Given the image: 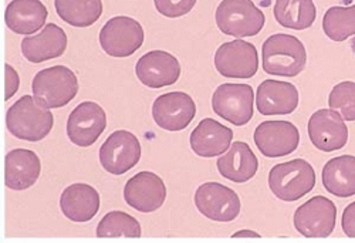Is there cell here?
<instances>
[{
  "instance_id": "6da1fadb",
  "label": "cell",
  "mask_w": 355,
  "mask_h": 243,
  "mask_svg": "<svg viewBox=\"0 0 355 243\" xmlns=\"http://www.w3.org/2000/svg\"><path fill=\"white\" fill-rule=\"evenodd\" d=\"M261 62L263 70L270 76L295 77L307 65V51L297 37L277 33L263 43Z\"/></svg>"
},
{
  "instance_id": "7a4b0ae2",
  "label": "cell",
  "mask_w": 355,
  "mask_h": 243,
  "mask_svg": "<svg viewBox=\"0 0 355 243\" xmlns=\"http://www.w3.org/2000/svg\"><path fill=\"white\" fill-rule=\"evenodd\" d=\"M53 126L51 111L42 107L32 96H23L6 112V127L19 140L42 141L51 133Z\"/></svg>"
},
{
  "instance_id": "3957f363",
  "label": "cell",
  "mask_w": 355,
  "mask_h": 243,
  "mask_svg": "<svg viewBox=\"0 0 355 243\" xmlns=\"http://www.w3.org/2000/svg\"><path fill=\"white\" fill-rule=\"evenodd\" d=\"M33 97L44 108H60L71 103L78 93L76 73L66 66H53L39 72L32 83Z\"/></svg>"
},
{
  "instance_id": "277c9868",
  "label": "cell",
  "mask_w": 355,
  "mask_h": 243,
  "mask_svg": "<svg viewBox=\"0 0 355 243\" xmlns=\"http://www.w3.org/2000/svg\"><path fill=\"white\" fill-rule=\"evenodd\" d=\"M315 171L306 160L295 158L275 165L269 172V187L282 201L295 202L313 191Z\"/></svg>"
},
{
  "instance_id": "5b68a950",
  "label": "cell",
  "mask_w": 355,
  "mask_h": 243,
  "mask_svg": "<svg viewBox=\"0 0 355 243\" xmlns=\"http://www.w3.org/2000/svg\"><path fill=\"white\" fill-rule=\"evenodd\" d=\"M216 24L226 36L253 37L264 27V13L252 0H222L216 9Z\"/></svg>"
},
{
  "instance_id": "8992f818",
  "label": "cell",
  "mask_w": 355,
  "mask_h": 243,
  "mask_svg": "<svg viewBox=\"0 0 355 243\" xmlns=\"http://www.w3.org/2000/svg\"><path fill=\"white\" fill-rule=\"evenodd\" d=\"M212 108L227 123L243 127L253 118V88L249 84L239 83L220 84L212 96Z\"/></svg>"
},
{
  "instance_id": "52a82bcc",
  "label": "cell",
  "mask_w": 355,
  "mask_h": 243,
  "mask_svg": "<svg viewBox=\"0 0 355 243\" xmlns=\"http://www.w3.org/2000/svg\"><path fill=\"white\" fill-rule=\"evenodd\" d=\"M337 206L325 196H314L294 212V228L304 237L324 239L336 229Z\"/></svg>"
},
{
  "instance_id": "ba28073f",
  "label": "cell",
  "mask_w": 355,
  "mask_h": 243,
  "mask_svg": "<svg viewBox=\"0 0 355 243\" xmlns=\"http://www.w3.org/2000/svg\"><path fill=\"white\" fill-rule=\"evenodd\" d=\"M100 44L111 57H130L144 44V28L132 17H112L101 28Z\"/></svg>"
},
{
  "instance_id": "9c48e42d",
  "label": "cell",
  "mask_w": 355,
  "mask_h": 243,
  "mask_svg": "<svg viewBox=\"0 0 355 243\" xmlns=\"http://www.w3.org/2000/svg\"><path fill=\"white\" fill-rule=\"evenodd\" d=\"M193 199L200 214L215 222H232L242 209L238 194L219 182H205L196 190Z\"/></svg>"
},
{
  "instance_id": "30bf717a",
  "label": "cell",
  "mask_w": 355,
  "mask_h": 243,
  "mask_svg": "<svg viewBox=\"0 0 355 243\" xmlns=\"http://www.w3.org/2000/svg\"><path fill=\"white\" fill-rule=\"evenodd\" d=\"M141 160V142L130 131L112 133L100 148V164L112 175H124Z\"/></svg>"
},
{
  "instance_id": "8fae6325",
  "label": "cell",
  "mask_w": 355,
  "mask_h": 243,
  "mask_svg": "<svg viewBox=\"0 0 355 243\" xmlns=\"http://www.w3.org/2000/svg\"><path fill=\"white\" fill-rule=\"evenodd\" d=\"M215 67L226 78H252L259 69L257 49L242 39L223 43L216 50Z\"/></svg>"
},
{
  "instance_id": "7c38bea8",
  "label": "cell",
  "mask_w": 355,
  "mask_h": 243,
  "mask_svg": "<svg viewBox=\"0 0 355 243\" xmlns=\"http://www.w3.org/2000/svg\"><path fill=\"white\" fill-rule=\"evenodd\" d=\"M254 144L268 158L293 154L300 144V133L290 121H264L254 131Z\"/></svg>"
},
{
  "instance_id": "4fadbf2b",
  "label": "cell",
  "mask_w": 355,
  "mask_h": 243,
  "mask_svg": "<svg viewBox=\"0 0 355 243\" xmlns=\"http://www.w3.org/2000/svg\"><path fill=\"white\" fill-rule=\"evenodd\" d=\"M107 128V114L104 108L93 101L78 104L67 119L69 140L81 148H88L101 137Z\"/></svg>"
},
{
  "instance_id": "5bb4252c",
  "label": "cell",
  "mask_w": 355,
  "mask_h": 243,
  "mask_svg": "<svg viewBox=\"0 0 355 243\" xmlns=\"http://www.w3.org/2000/svg\"><path fill=\"white\" fill-rule=\"evenodd\" d=\"M196 115L193 99L182 91H171L159 96L153 106V118L155 124L166 131L185 130Z\"/></svg>"
},
{
  "instance_id": "9a60e30c",
  "label": "cell",
  "mask_w": 355,
  "mask_h": 243,
  "mask_svg": "<svg viewBox=\"0 0 355 243\" xmlns=\"http://www.w3.org/2000/svg\"><path fill=\"white\" fill-rule=\"evenodd\" d=\"M311 144L324 153H333L344 148L348 142V128L344 118L331 108L315 111L307 126Z\"/></svg>"
},
{
  "instance_id": "2e32d148",
  "label": "cell",
  "mask_w": 355,
  "mask_h": 243,
  "mask_svg": "<svg viewBox=\"0 0 355 243\" xmlns=\"http://www.w3.org/2000/svg\"><path fill=\"white\" fill-rule=\"evenodd\" d=\"M124 199L135 210L151 214L158 210L166 199L165 182L151 171H142L125 184Z\"/></svg>"
},
{
  "instance_id": "e0dca14e",
  "label": "cell",
  "mask_w": 355,
  "mask_h": 243,
  "mask_svg": "<svg viewBox=\"0 0 355 243\" xmlns=\"http://www.w3.org/2000/svg\"><path fill=\"white\" fill-rule=\"evenodd\" d=\"M138 80L151 88H162L175 84L181 77V65L178 58L164 50L145 53L135 66Z\"/></svg>"
},
{
  "instance_id": "ac0fdd59",
  "label": "cell",
  "mask_w": 355,
  "mask_h": 243,
  "mask_svg": "<svg viewBox=\"0 0 355 243\" xmlns=\"http://www.w3.org/2000/svg\"><path fill=\"white\" fill-rule=\"evenodd\" d=\"M299 101L297 87L288 81L264 80L256 90V107L261 115H288Z\"/></svg>"
},
{
  "instance_id": "d6986e66",
  "label": "cell",
  "mask_w": 355,
  "mask_h": 243,
  "mask_svg": "<svg viewBox=\"0 0 355 243\" xmlns=\"http://www.w3.org/2000/svg\"><path fill=\"white\" fill-rule=\"evenodd\" d=\"M42 172L39 156L32 149L16 148L5 158V185L13 191L32 188Z\"/></svg>"
},
{
  "instance_id": "ffe728a7",
  "label": "cell",
  "mask_w": 355,
  "mask_h": 243,
  "mask_svg": "<svg viewBox=\"0 0 355 243\" xmlns=\"http://www.w3.org/2000/svg\"><path fill=\"white\" fill-rule=\"evenodd\" d=\"M67 49V35L53 23H47L39 35L27 36L21 40V53L31 63H43L62 57Z\"/></svg>"
},
{
  "instance_id": "44dd1931",
  "label": "cell",
  "mask_w": 355,
  "mask_h": 243,
  "mask_svg": "<svg viewBox=\"0 0 355 243\" xmlns=\"http://www.w3.org/2000/svg\"><path fill=\"white\" fill-rule=\"evenodd\" d=\"M233 131L214 118H205L192 131L189 142L193 153L202 158H214L230 148Z\"/></svg>"
},
{
  "instance_id": "7402d4cb",
  "label": "cell",
  "mask_w": 355,
  "mask_h": 243,
  "mask_svg": "<svg viewBox=\"0 0 355 243\" xmlns=\"http://www.w3.org/2000/svg\"><path fill=\"white\" fill-rule=\"evenodd\" d=\"M100 194L88 184H73L60 196L63 215L77 224L92 221L100 210Z\"/></svg>"
},
{
  "instance_id": "603a6c76",
  "label": "cell",
  "mask_w": 355,
  "mask_h": 243,
  "mask_svg": "<svg viewBox=\"0 0 355 243\" xmlns=\"http://www.w3.org/2000/svg\"><path fill=\"white\" fill-rule=\"evenodd\" d=\"M216 167L223 178L234 184H245L256 175L259 161L253 149L246 142L238 141L233 142L227 153L218 160Z\"/></svg>"
},
{
  "instance_id": "cb8c5ba5",
  "label": "cell",
  "mask_w": 355,
  "mask_h": 243,
  "mask_svg": "<svg viewBox=\"0 0 355 243\" xmlns=\"http://www.w3.org/2000/svg\"><path fill=\"white\" fill-rule=\"evenodd\" d=\"M47 16V8L40 0H12L5 12V22L16 35H33L46 24Z\"/></svg>"
},
{
  "instance_id": "d4e9b609",
  "label": "cell",
  "mask_w": 355,
  "mask_h": 243,
  "mask_svg": "<svg viewBox=\"0 0 355 243\" xmlns=\"http://www.w3.org/2000/svg\"><path fill=\"white\" fill-rule=\"evenodd\" d=\"M322 185L325 191L338 198L355 195V157L341 156L330 160L322 168Z\"/></svg>"
},
{
  "instance_id": "484cf974",
  "label": "cell",
  "mask_w": 355,
  "mask_h": 243,
  "mask_svg": "<svg viewBox=\"0 0 355 243\" xmlns=\"http://www.w3.org/2000/svg\"><path fill=\"white\" fill-rule=\"evenodd\" d=\"M273 13L280 26L293 30L311 27L317 17L313 0H276Z\"/></svg>"
},
{
  "instance_id": "4316f807",
  "label": "cell",
  "mask_w": 355,
  "mask_h": 243,
  "mask_svg": "<svg viewBox=\"0 0 355 243\" xmlns=\"http://www.w3.org/2000/svg\"><path fill=\"white\" fill-rule=\"evenodd\" d=\"M55 12L73 27H90L103 15L101 0H54Z\"/></svg>"
},
{
  "instance_id": "83f0119b",
  "label": "cell",
  "mask_w": 355,
  "mask_h": 243,
  "mask_svg": "<svg viewBox=\"0 0 355 243\" xmlns=\"http://www.w3.org/2000/svg\"><path fill=\"white\" fill-rule=\"evenodd\" d=\"M322 30L333 42H344L355 36V6H334L324 15Z\"/></svg>"
},
{
  "instance_id": "f1b7e54d",
  "label": "cell",
  "mask_w": 355,
  "mask_h": 243,
  "mask_svg": "<svg viewBox=\"0 0 355 243\" xmlns=\"http://www.w3.org/2000/svg\"><path fill=\"white\" fill-rule=\"evenodd\" d=\"M139 222L123 210H111L97 226L98 237H139Z\"/></svg>"
},
{
  "instance_id": "f546056e",
  "label": "cell",
  "mask_w": 355,
  "mask_h": 243,
  "mask_svg": "<svg viewBox=\"0 0 355 243\" xmlns=\"http://www.w3.org/2000/svg\"><path fill=\"white\" fill-rule=\"evenodd\" d=\"M329 106L344 121H355V83L343 81L334 85L329 97Z\"/></svg>"
},
{
  "instance_id": "4dcf8cb0",
  "label": "cell",
  "mask_w": 355,
  "mask_h": 243,
  "mask_svg": "<svg viewBox=\"0 0 355 243\" xmlns=\"http://www.w3.org/2000/svg\"><path fill=\"white\" fill-rule=\"evenodd\" d=\"M157 10L169 19L188 15L196 5V0H154Z\"/></svg>"
},
{
  "instance_id": "1f68e13d",
  "label": "cell",
  "mask_w": 355,
  "mask_h": 243,
  "mask_svg": "<svg viewBox=\"0 0 355 243\" xmlns=\"http://www.w3.org/2000/svg\"><path fill=\"white\" fill-rule=\"evenodd\" d=\"M20 87V77L17 74V72L10 66L6 65L5 66V100H10Z\"/></svg>"
},
{
  "instance_id": "d6a6232c",
  "label": "cell",
  "mask_w": 355,
  "mask_h": 243,
  "mask_svg": "<svg viewBox=\"0 0 355 243\" xmlns=\"http://www.w3.org/2000/svg\"><path fill=\"white\" fill-rule=\"evenodd\" d=\"M343 231L348 237L355 239V202H351L345 206L341 219Z\"/></svg>"
},
{
  "instance_id": "836d02e7",
  "label": "cell",
  "mask_w": 355,
  "mask_h": 243,
  "mask_svg": "<svg viewBox=\"0 0 355 243\" xmlns=\"http://www.w3.org/2000/svg\"><path fill=\"white\" fill-rule=\"evenodd\" d=\"M233 237H260V235L254 231L245 229V231H239V232L233 233Z\"/></svg>"
}]
</instances>
